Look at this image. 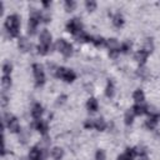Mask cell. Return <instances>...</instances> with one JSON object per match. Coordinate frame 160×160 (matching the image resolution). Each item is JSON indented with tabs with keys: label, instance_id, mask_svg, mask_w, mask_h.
Instances as JSON below:
<instances>
[{
	"label": "cell",
	"instance_id": "e0dca14e",
	"mask_svg": "<svg viewBox=\"0 0 160 160\" xmlns=\"http://www.w3.org/2000/svg\"><path fill=\"white\" fill-rule=\"evenodd\" d=\"M112 24H114L116 28H121V26L124 25V18H122V15H121L120 12H118V14H115V15L112 16Z\"/></svg>",
	"mask_w": 160,
	"mask_h": 160
},
{
	"label": "cell",
	"instance_id": "8fae6325",
	"mask_svg": "<svg viewBox=\"0 0 160 160\" xmlns=\"http://www.w3.org/2000/svg\"><path fill=\"white\" fill-rule=\"evenodd\" d=\"M158 119H159V115H156V114H150L149 112V119L146 120V122H145V126L148 128V129H154L155 126H156V124H158Z\"/></svg>",
	"mask_w": 160,
	"mask_h": 160
},
{
	"label": "cell",
	"instance_id": "8992f818",
	"mask_svg": "<svg viewBox=\"0 0 160 160\" xmlns=\"http://www.w3.org/2000/svg\"><path fill=\"white\" fill-rule=\"evenodd\" d=\"M4 121L8 122V128L11 132H19L20 131V124H19L16 118L11 116L10 114H6L5 118H4Z\"/></svg>",
	"mask_w": 160,
	"mask_h": 160
},
{
	"label": "cell",
	"instance_id": "d4e9b609",
	"mask_svg": "<svg viewBox=\"0 0 160 160\" xmlns=\"http://www.w3.org/2000/svg\"><path fill=\"white\" fill-rule=\"evenodd\" d=\"M134 112H132V110H128L126 112H125V118H124V120H125V124L126 125H131L132 124V121H134Z\"/></svg>",
	"mask_w": 160,
	"mask_h": 160
},
{
	"label": "cell",
	"instance_id": "484cf974",
	"mask_svg": "<svg viewBox=\"0 0 160 160\" xmlns=\"http://www.w3.org/2000/svg\"><path fill=\"white\" fill-rule=\"evenodd\" d=\"M76 8V2L74 0H66L65 1V9L66 11H72Z\"/></svg>",
	"mask_w": 160,
	"mask_h": 160
},
{
	"label": "cell",
	"instance_id": "44dd1931",
	"mask_svg": "<svg viewBox=\"0 0 160 160\" xmlns=\"http://www.w3.org/2000/svg\"><path fill=\"white\" fill-rule=\"evenodd\" d=\"M144 50L146 52H151L154 50V41L151 38H146L144 41Z\"/></svg>",
	"mask_w": 160,
	"mask_h": 160
},
{
	"label": "cell",
	"instance_id": "30bf717a",
	"mask_svg": "<svg viewBox=\"0 0 160 160\" xmlns=\"http://www.w3.org/2000/svg\"><path fill=\"white\" fill-rule=\"evenodd\" d=\"M50 42H51V34L45 29L40 34V44L45 46H50Z\"/></svg>",
	"mask_w": 160,
	"mask_h": 160
},
{
	"label": "cell",
	"instance_id": "9a60e30c",
	"mask_svg": "<svg viewBox=\"0 0 160 160\" xmlns=\"http://www.w3.org/2000/svg\"><path fill=\"white\" fill-rule=\"evenodd\" d=\"M51 156H52L55 160H61L62 156H64V150H62L61 148H59V146H55V148H52V150H51Z\"/></svg>",
	"mask_w": 160,
	"mask_h": 160
},
{
	"label": "cell",
	"instance_id": "7a4b0ae2",
	"mask_svg": "<svg viewBox=\"0 0 160 160\" xmlns=\"http://www.w3.org/2000/svg\"><path fill=\"white\" fill-rule=\"evenodd\" d=\"M55 75H56L58 78L62 79V80L66 81V82H72V81L75 80V78H76L75 72H74L72 70H70V69H66V68H56Z\"/></svg>",
	"mask_w": 160,
	"mask_h": 160
},
{
	"label": "cell",
	"instance_id": "f35d334b",
	"mask_svg": "<svg viewBox=\"0 0 160 160\" xmlns=\"http://www.w3.org/2000/svg\"><path fill=\"white\" fill-rule=\"evenodd\" d=\"M139 160H149V158H148L146 155H141V156L139 158Z\"/></svg>",
	"mask_w": 160,
	"mask_h": 160
},
{
	"label": "cell",
	"instance_id": "7402d4cb",
	"mask_svg": "<svg viewBox=\"0 0 160 160\" xmlns=\"http://www.w3.org/2000/svg\"><path fill=\"white\" fill-rule=\"evenodd\" d=\"M114 92H115V90H114V84H112L111 80H108L106 89H105V95H106L108 98H112V96H114Z\"/></svg>",
	"mask_w": 160,
	"mask_h": 160
},
{
	"label": "cell",
	"instance_id": "6da1fadb",
	"mask_svg": "<svg viewBox=\"0 0 160 160\" xmlns=\"http://www.w3.org/2000/svg\"><path fill=\"white\" fill-rule=\"evenodd\" d=\"M5 28L8 30V32L10 34V36L15 38L19 35V28H20V18L18 15H10L6 18L5 20Z\"/></svg>",
	"mask_w": 160,
	"mask_h": 160
},
{
	"label": "cell",
	"instance_id": "4fadbf2b",
	"mask_svg": "<svg viewBox=\"0 0 160 160\" xmlns=\"http://www.w3.org/2000/svg\"><path fill=\"white\" fill-rule=\"evenodd\" d=\"M105 45L110 49V51H120L119 50L120 49V45H119V42H118L116 39H108L106 42H105Z\"/></svg>",
	"mask_w": 160,
	"mask_h": 160
},
{
	"label": "cell",
	"instance_id": "3957f363",
	"mask_svg": "<svg viewBox=\"0 0 160 160\" xmlns=\"http://www.w3.org/2000/svg\"><path fill=\"white\" fill-rule=\"evenodd\" d=\"M66 30L74 35H79L81 31H82V24L80 21V19L78 18H74L71 19L68 24H66Z\"/></svg>",
	"mask_w": 160,
	"mask_h": 160
},
{
	"label": "cell",
	"instance_id": "f546056e",
	"mask_svg": "<svg viewBox=\"0 0 160 160\" xmlns=\"http://www.w3.org/2000/svg\"><path fill=\"white\" fill-rule=\"evenodd\" d=\"M131 49V42L130 41H125V42H122L121 44V51L122 52H129V50Z\"/></svg>",
	"mask_w": 160,
	"mask_h": 160
},
{
	"label": "cell",
	"instance_id": "836d02e7",
	"mask_svg": "<svg viewBox=\"0 0 160 160\" xmlns=\"http://www.w3.org/2000/svg\"><path fill=\"white\" fill-rule=\"evenodd\" d=\"M84 126H85L86 129H92V128H95V120H91V119L86 120L85 124H84Z\"/></svg>",
	"mask_w": 160,
	"mask_h": 160
},
{
	"label": "cell",
	"instance_id": "5bb4252c",
	"mask_svg": "<svg viewBox=\"0 0 160 160\" xmlns=\"http://www.w3.org/2000/svg\"><path fill=\"white\" fill-rule=\"evenodd\" d=\"M42 112H44L42 106H41L40 104H38V102H36V104L32 106V109H31V115H32L34 119H40V116L42 115Z\"/></svg>",
	"mask_w": 160,
	"mask_h": 160
},
{
	"label": "cell",
	"instance_id": "74e56055",
	"mask_svg": "<svg viewBox=\"0 0 160 160\" xmlns=\"http://www.w3.org/2000/svg\"><path fill=\"white\" fill-rule=\"evenodd\" d=\"M42 5L46 8V6H49V5H51V1H42Z\"/></svg>",
	"mask_w": 160,
	"mask_h": 160
},
{
	"label": "cell",
	"instance_id": "f1b7e54d",
	"mask_svg": "<svg viewBox=\"0 0 160 160\" xmlns=\"http://www.w3.org/2000/svg\"><path fill=\"white\" fill-rule=\"evenodd\" d=\"M138 75L141 78V79H148V75H149V71H148V69H145V68H141V69H139L138 70Z\"/></svg>",
	"mask_w": 160,
	"mask_h": 160
},
{
	"label": "cell",
	"instance_id": "ba28073f",
	"mask_svg": "<svg viewBox=\"0 0 160 160\" xmlns=\"http://www.w3.org/2000/svg\"><path fill=\"white\" fill-rule=\"evenodd\" d=\"M148 55H149V52H146V51L142 49V50H139V51L135 52L134 59H135V61L139 62L140 65H144L145 61H146V59H148Z\"/></svg>",
	"mask_w": 160,
	"mask_h": 160
},
{
	"label": "cell",
	"instance_id": "603a6c76",
	"mask_svg": "<svg viewBox=\"0 0 160 160\" xmlns=\"http://www.w3.org/2000/svg\"><path fill=\"white\" fill-rule=\"evenodd\" d=\"M105 128H106V122H105V120L102 118H99V119L95 120V129L96 130L102 131V130H105Z\"/></svg>",
	"mask_w": 160,
	"mask_h": 160
},
{
	"label": "cell",
	"instance_id": "e575fe53",
	"mask_svg": "<svg viewBox=\"0 0 160 160\" xmlns=\"http://www.w3.org/2000/svg\"><path fill=\"white\" fill-rule=\"evenodd\" d=\"M50 19H51V16H50V14H42V16H41V20L44 21V22H49L50 21Z\"/></svg>",
	"mask_w": 160,
	"mask_h": 160
},
{
	"label": "cell",
	"instance_id": "1f68e13d",
	"mask_svg": "<svg viewBox=\"0 0 160 160\" xmlns=\"http://www.w3.org/2000/svg\"><path fill=\"white\" fill-rule=\"evenodd\" d=\"M11 69H12V66H11L9 62H5V64L2 65V71H4V75H10Z\"/></svg>",
	"mask_w": 160,
	"mask_h": 160
},
{
	"label": "cell",
	"instance_id": "d6a6232c",
	"mask_svg": "<svg viewBox=\"0 0 160 160\" xmlns=\"http://www.w3.org/2000/svg\"><path fill=\"white\" fill-rule=\"evenodd\" d=\"M95 159L96 160H105V151L101 150V149H99L96 151V154H95Z\"/></svg>",
	"mask_w": 160,
	"mask_h": 160
},
{
	"label": "cell",
	"instance_id": "83f0119b",
	"mask_svg": "<svg viewBox=\"0 0 160 160\" xmlns=\"http://www.w3.org/2000/svg\"><path fill=\"white\" fill-rule=\"evenodd\" d=\"M92 42H94L95 46H101V45H104L106 42V40L104 38H101V36H95V38H92Z\"/></svg>",
	"mask_w": 160,
	"mask_h": 160
},
{
	"label": "cell",
	"instance_id": "d6986e66",
	"mask_svg": "<svg viewBox=\"0 0 160 160\" xmlns=\"http://www.w3.org/2000/svg\"><path fill=\"white\" fill-rule=\"evenodd\" d=\"M132 98H134V100H135L136 102H142V101L145 100V95H144V91H142L141 89H138V90H135V91H134V94H132Z\"/></svg>",
	"mask_w": 160,
	"mask_h": 160
},
{
	"label": "cell",
	"instance_id": "4dcf8cb0",
	"mask_svg": "<svg viewBox=\"0 0 160 160\" xmlns=\"http://www.w3.org/2000/svg\"><path fill=\"white\" fill-rule=\"evenodd\" d=\"M49 48H50V46H45V45H41V44H39V46H38V51H39V54H41V55H45V54H48V51H49Z\"/></svg>",
	"mask_w": 160,
	"mask_h": 160
},
{
	"label": "cell",
	"instance_id": "d590c367",
	"mask_svg": "<svg viewBox=\"0 0 160 160\" xmlns=\"http://www.w3.org/2000/svg\"><path fill=\"white\" fill-rule=\"evenodd\" d=\"M65 99H66V96H65V95L59 96V98H58V101H56V105H61V104L65 101Z\"/></svg>",
	"mask_w": 160,
	"mask_h": 160
},
{
	"label": "cell",
	"instance_id": "ffe728a7",
	"mask_svg": "<svg viewBox=\"0 0 160 160\" xmlns=\"http://www.w3.org/2000/svg\"><path fill=\"white\" fill-rule=\"evenodd\" d=\"M148 108L146 106H142V105H139V104H136V105H134L132 106V112L135 114V115H142V114H145V112H148V110H146Z\"/></svg>",
	"mask_w": 160,
	"mask_h": 160
},
{
	"label": "cell",
	"instance_id": "2e32d148",
	"mask_svg": "<svg viewBox=\"0 0 160 160\" xmlns=\"http://www.w3.org/2000/svg\"><path fill=\"white\" fill-rule=\"evenodd\" d=\"M98 100L95 99V98H90L89 100H88V102H86V108H88V110L89 111H92V112H95L96 110H98Z\"/></svg>",
	"mask_w": 160,
	"mask_h": 160
},
{
	"label": "cell",
	"instance_id": "9c48e42d",
	"mask_svg": "<svg viewBox=\"0 0 160 160\" xmlns=\"http://www.w3.org/2000/svg\"><path fill=\"white\" fill-rule=\"evenodd\" d=\"M135 155H136V150L132 148H128L122 155L118 156V160H132L135 158Z\"/></svg>",
	"mask_w": 160,
	"mask_h": 160
},
{
	"label": "cell",
	"instance_id": "ac0fdd59",
	"mask_svg": "<svg viewBox=\"0 0 160 160\" xmlns=\"http://www.w3.org/2000/svg\"><path fill=\"white\" fill-rule=\"evenodd\" d=\"M19 49L21 51H28L30 49V44L26 38H19Z\"/></svg>",
	"mask_w": 160,
	"mask_h": 160
},
{
	"label": "cell",
	"instance_id": "7c38bea8",
	"mask_svg": "<svg viewBox=\"0 0 160 160\" xmlns=\"http://www.w3.org/2000/svg\"><path fill=\"white\" fill-rule=\"evenodd\" d=\"M34 128H35L39 132H41L42 135H45V134L48 132V122H45L44 120H36V121L34 122Z\"/></svg>",
	"mask_w": 160,
	"mask_h": 160
},
{
	"label": "cell",
	"instance_id": "5b68a950",
	"mask_svg": "<svg viewBox=\"0 0 160 160\" xmlns=\"http://www.w3.org/2000/svg\"><path fill=\"white\" fill-rule=\"evenodd\" d=\"M32 72H34V76H35L36 86L44 85V82H45V74H44L42 68L39 64H34L32 65Z\"/></svg>",
	"mask_w": 160,
	"mask_h": 160
},
{
	"label": "cell",
	"instance_id": "8d00e7d4",
	"mask_svg": "<svg viewBox=\"0 0 160 160\" xmlns=\"http://www.w3.org/2000/svg\"><path fill=\"white\" fill-rule=\"evenodd\" d=\"M6 104H8V96H6L5 94H2V95H1V105L5 106Z\"/></svg>",
	"mask_w": 160,
	"mask_h": 160
},
{
	"label": "cell",
	"instance_id": "277c9868",
	"mask_svg": "<svg viewBox=\"0 0 160 160\" xmlns=\"http://www.w3.org/2000/svg\"><path fill=\"white\" fill-rule=\"evenodd\" d=\"M56 48H58V50H59L65 58H69V56L72 55V46H71V44H69V42H68L66 40H64V39H59V40H58Z\"/></svg>",
	"mask_w": 160,
	"mask_h": 160
},
{
	"label": "cell",
	"instance_id": "4316f807",
	"mask_svg": "<svg viewBox=\"0 0 160 160\" xmlns=\"http://www.w3.org/2000/svg\"><path fill=\"white\" fill-rule=\"evenodd\" d=\"M85 6H86L88 11H94L96 9V2L94 0H86L85 1Z\"/></svg>",
	"mask_w": 160,
	"mask_h": 160
},
{
	"label": "cell",
	"instance_id": "52a82bcc",
	"mask_svg": "<svg viewBox=\"0 0 160 160\" xmlns=\"http://www.w3.org/2000/svg\"><path fill=\"white\" fill-rule=\"evenodd\" d=\"M45 156L44 150L39 149L38 146H34L29 152V160H42Z\"/></svg>",
	"mask_w": 160,
	"mask_h": 160
},
{
	"label": "cell",
	"instance_id": "cb8c5ba5",
	"mask_svg": "<svg viewBox=\"0 0 160 160\" xmlns=\"http://www.w3.org/2000/svg\"><path fill=\"white\" fill-rule=\"evenodd\" d=\"M1 85H2V88L5 90L11 86V78H10V75H2V78H1Z\"/></svg>",
	"mask_w": 160,
	"mask_h": 160
}]
</instances>
